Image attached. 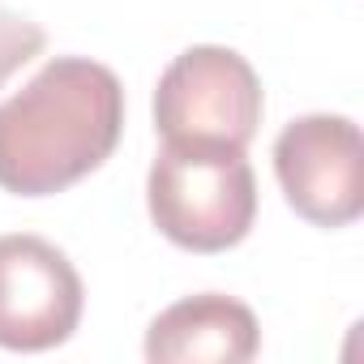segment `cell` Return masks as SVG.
<instances>
[{
	"instance_id": "52a82bcc",
	"label": "cell",
	"mask_w": 364,
	"mask_h": 364,
	"mask_svg": "<svg viewBox=\"0 0 364 364\" xmlns=\"http://www.w3.org/2000/svg\"><path fill=\"white\" fill-rule=\"evenodd\" d=\"M43 48H48V35H43L39 22L0 9V86H5L26 60H35Z\"/></svg>"
},
{
	"instance_id": "7a4b0ae2",
	"label": "cell",
	"mask_w": 364,
	"mask_h": 364,
	"mask_svg": "<svg viewBox=\"0 0 364 364\" xmlns=\"http://www.w3.org/2000/svg\"><path fill=\"white\" fill-rule=\"evenodd\" d=\"M154 228L189 253L240 245L257 219V180L240 146L163 141L146 176Z\"/></svg>"
},
{
	"instance_id": "277c9868",
	"label": "cell",
	"mask_w": 364,
	"mask_h": 364,
	"mask_svg": "<svg viewBox=\"0 0 364 364\" xmlns=\"http://www.w3.org/2000/svg\"><path fill=\"white\" fill-rule=\"evenodd\" d=\"M274 176L287 206L313 228H347L364 210V141L355 120L313 112L274 141Z\"/></svg>"
},
{
	"instance_id": "6da1fadb",
	"label": "cell",
	"mask_w": 364,
	"mask_h": 364,
	"mask_svg": "<svg viewBox=\"0 0 364 364\" xmlns=\"http://www.w3.org/2000/svg\"><path fill=\"white\" fill-rule=\"evenodd\" d=\"M124 129L120 77L86 56L48 60L0 103V189L48 198L103 167Z\"/></svg>"
},
{
	"instance_id": "3957f363",
	"label": "cell",
	"mask_w": 364,
	"mask_h": 364,
	"mask_svg": "<svg viewBox=\"0 0 364 364\" xmlns=\"http://www.w3.org/2000/svg\"><path fill=\"white\" fill-rule=\"evenodd\" d=\"M262 82L253 65L232 48L180 52L154 90V129L163 141H228L249 146L262 124Z\"/></svg>"
},
{
	"instance_id": "8992f818",
	"label": "cell",
	"mask_w": 364,
	"mask_h": 364,
	"mask_svg": "<svg viewBox=\"0 0 364 364\" xmlns=\"http://www.w3.org/2000/svg\"><path fill=\"white\" fill-rule=\"evenodd\" d=\"M257 355V317L249 304L202 291L163 309L146 330V360L154 364H240Z\"/></svg>"
},
{
	"instance_id": "5b68a950",
	"label": "cell",
	"mask_w": 364,
	"mask_h": 364,
	"mask_svg": "<svg viewBox=\"0 0 364 364\" xmlns=\"http://www.w3.org/2000/svg\"><path fill=\"white\" fill-rule=\"evenodd\" d=\"M82 274L43 236H0V347L48 351L82 321Z\"/></svg>"
}]
</instances>
